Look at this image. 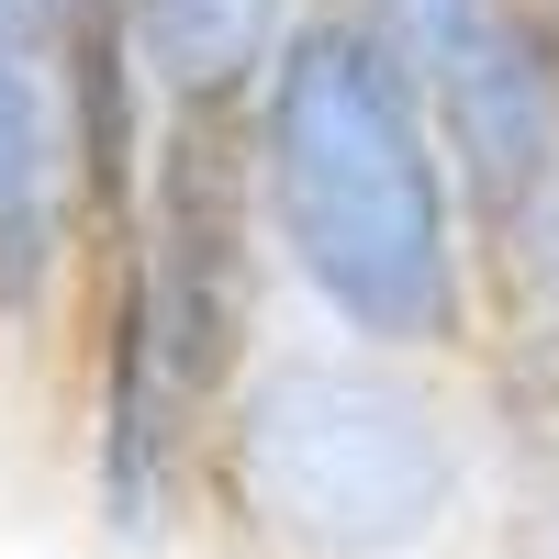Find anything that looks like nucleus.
<instances>
[{"label": "nucleus", "instance_id": "f257e3e1", "mask_svg": "<svg viewBox=\"0 0 559 559\" xmlns=\"http://www.w3.org/2000/svg\"><path fill=\"white\" fill-rule=\"evenodd\" d=\"M292 324L280 258L258 224L247 112H168L134 213L90 247L68 324V414H79V515L123 559L202 548V471L247 358Z\"/></svg>", "mask_w": 559, "mask_h": 559}, {"label": "nucleus", "instance_id": "f03ea898", "mask_svg": "<svg viewBox=\"0 0 559 559\" xmlns=\"http://www.w3.org/2000/svg\"><path fill=\"white\" fill-rule=\"evenodd\" d=\"M258 224L280 258V302L324 336L403 347L471 369L492 336V258L471 191L448 168L437 102L381 34L302 12L247 102Z\"/></svg>", "mask_w": 559, "mask_h": 559}, {"label": "nucleus", "instance_id": "7ed1b4c3", "mask_svg": "<svg viewBox=\"0 0 559 559\" xmlns=\"http://www.w3.org/2000/svg\"><path fill=\"white\" fill-rule=\"evenodd\" d=\"M481 526L471 369L280 324L202 471L213 559H459Z\"/></svg>", "mask_w": 559, "mask_h": 559}, {"label": "nucleus", "instance_id": "20e7f679", "mask_svg": "<svg viewBox=\"0 0 559 559\" xmlns=\"http://www.w3.org/2000/svg\"><path fill=\"white\" fill-rule=\"evenodd\" d=\"M90 280V191L34 34H0V358L57 369Z\"/></svg>", "mask_w": 559, "mask_h": 559}, {"label": "nucleus", "instance_id": "39448f33", "mask_svg": "<svg viewBox=\"0 0 559 559\" xmlns=\"http://www.w3.org/2000/svg\"><path fill=\"white\" fill-rule=\"evenodd\" d=\"M481 414V526L459 559H559V324L537 302L492 313L471 358Z\"/></svg>", "mask_w": 559, "mask_h": 559}, {"label": "nucleus", "instance_id": "423d86ee", "mask_svg": "<svg viewBox=\"0 0 559 559\" xmlns=\"http://www.w3.org/2000/svg\"><path fill=\"white\" fill-rule=\"evenodd\" d=\"M313 0H134V57L168 112H247Z\"/></svg>", "mask_w": 559, "mask_h": 559}, {"label": "nucleus", "instance_id": "0eeeda50", "mask_svg": "<svg viewBox=\"0 0 559 559\" xmlns=\"http://www.w3.org/2000/svg\"><path fill=\"white\" fill-rule=\"evenodd\" d=\"M313 12H336V23H358V34H381L392 57L426 79L437 57H459L492 12H515V0H313Z\"/></svg>", "mask_w": 559, "mask_h": 559}, {"label": "nucleus", "instance_id": "6e6552de", "mask_svg": "<svg viewBox=\"0 0 559 559\" xmlns=\"http://www.w3.org/2000/svg\"><path fill=\"white\" fill-rule=\"evenodd\" d=\"M548 324H559V213H548V247H537V292H526Z\"/></svg>", "mask_w": 559, "mask_h": 559}, {"label": "nucleus", "instance_id": "1a4fd4ad", "mask_svg": "<svg viewBox=\"0 0 559 559\" xmlns=\"http://www.w3.org/2000/svg\"><path fill=\"white\" fill-rule=\"evenodd\" d=\"M0 34H34L45 45V0H0Z\"/></svg>", "mask_w": 559, "mask_h": 559}]
</instances>
